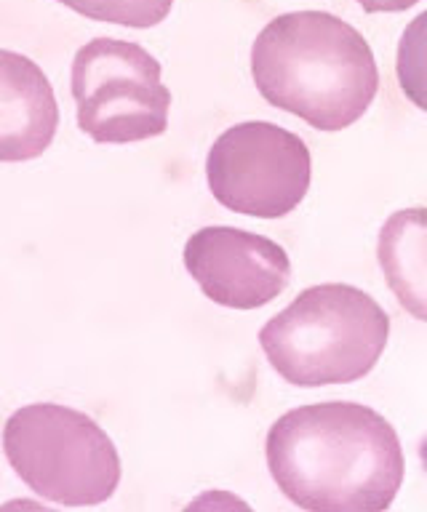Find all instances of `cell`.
I'll list each match as a JSON object with an SVG mask.
<instances>
[{
  "label": "cell",
  "mask_w": 427,
  "mask_h": 512,
  "mask_svg": "<svg viewBox=\"0 0 427 512\" xmlns=\"http://www.w3.org/2000/svg\"><path fill=\"white\" fill-rule=\"evenodd\" d=\"M185 267L211 302L230 310H257L286 291V248L238 227H203L185 243Z\"/></svg>",
  "instance_id": "obj_7"
},
{
  "label": "cell",
  "mask_w": 427,
  "mask_h": 512,
  "mask_svg": "<svg viewBox=\"0 0 427 512\" xmlns=\"http://www.w3.org/2000/svg\"><path fill=\"white\" fill-rule=\"evenodd\" d=\"M366 14H398L406 8L417 6L422 0H355Z\"/></svg>",
  "instance_id": "obj_12"
},
{
  "label": "cell",
  "mask_w": 427,
  "mask_h": 512,
  "mask_svg": "<svg viewBox=\"0 0 427 512\" xmlns=\"http://www.w3.org/2000/svg\"><path fill=\"white\" fill-rule=\"evenodd\" d=\"M265 454L281 494L313 512H382L406 475L393 424L353 400L291 408L267 432Z\"/></svg>",
  "instance_id": "obj_1"
},
{
  "label": "cell",
  "mask_w": 427,
  "mask_h": 512,
  "mask_svg": "<svg viewBox=\"0 0 427 512\" xmlns=\"http://www.w3.org/2000/svg\"><path fill=\"white\" fill-rule=\"evenodd\" d=\"M390 339V318L363 288L321 283L259 331L267 363L294 387L350 384L371 374Z\"/></svg>",
  "instance_id": "obj_3"
},
{
  "label": "cell",
  "mask_w": 427,
  "mask_h": 512,
  "mask_svg": "<svg viewBox=\"0 0 427 512\" xmlns=\"http://www.w3.org/2000/svg\"><path fill=\"white\" fill-rule=\"evenodd\" d=\"M59 128L57 94L43 67L0 48V163H25L49 150Z\"/></svg>",
  "instance_id": "obj_8"
},
{
  "label": "cell",
  "mask_w": 427,
  "mask_h": 512,
  "mask_svg": "<svg viewBox=\"0 0 427 512\" xmlns=\"http://www.w3.org/2000/svg\"><path fill=\"white\" fill-rule=\"evenodd\" d=\"M78 126L97 144L155 139L169 128L171 91L161 83V62L118 38H94L78 48L70 72Z\"/></svg>",
  "instance_id": "obj_5"
},
{
  "label": "cell",
  "mask_w": 427,
  "mask_h": 512,
  "mask_svg": "<svg viewBox=\"0 0 427 512\" xmlns=\"http://www.w3.org/2000/svg\"><path fill=\"white\" fill-rule=\"evenodd\" d=\"M313 158L305 139L267 120L227 128L211 144L206 179L219 206L257 219H281L305 200Z\"/></svg>",
  "instance_id": "obj_6"
},
{
  "label": "cell",
  "mask_w": 427,
  "mask_h": 512,
  "mask_svg": "<svg viewBox=\"0 0 427 512\" xmlns=\"http://www.w3.org/2000/svg\"><path fill=\"white\" fill-rule=\"evenodd\" d=\"M57 3L94 22L121 24L134 30L161 24L174 8V0H57Z\"/></svg>",
  "instance_id": "obj_10"
},
{
  "label": "cell",
  "mask_w": 427,
  "mask_h": 512,
  "mask_svg": "<svg viewBox=\"0 0 427 512\" xmlns=\"http://www.w3.org/2000/svg\"><path fill=\"white\" fill-rule=\"evenodd\" d=\"M251 78L265 102L334 134L366 115L379 91L369 40L329 11H291L251 46Z\"/></svg>",
  "instance_id": "obj_2"
},
{
  "label": "cell",
  "mask_w": 427,
  "mask_h": 512,
  "mask_svg": "<svg viewBox=\"0 0 427 512\" xmlns=\"http://www.w3.org/2000/svg\"><path fill=\"white\" fill-rule=\"evenodd\" d=\"M379 267L390 291L411 318H427V211H395L379 230Z\"/></svg>",
  "instance_id": "obj_9"
},
{
  "label": "cell",
  "mask_w": 427,
  "mask_h": 512,
  "mask_svg": "<svg viewBox=\"0 0 427 512\" xmlns=\"http://www.w3.org/2000/svg\"><path fill=\"white\" fill-rule=\"evenodd\" d=\"M3 451L33 494L65 507L107 502L121 483L113 438L78 408L59 403L17 408L3 427Z\"/></svg>",
  "instance_id": "obj_4"
},
{
  "label": "cell",
  "mask_w": 427,
  "mask_h": 512,
  "mask_svg": "<svg viewBox=\"0 0 427 512\" xmlns=\"http://www.w3.org/2000/svg\"><path fill=\"white\" fill-rule=\"evenodd\" d=\"M425 24L427 14H419L411 27L403 32L401 51H398V80L403 94L425 110Z\"/></svg>",
  "instance_id": "obj_11"
}]
</instances>
